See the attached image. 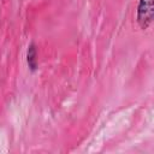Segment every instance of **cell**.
I'll return each mask as SVG.
<instances>
[{"instance_id": "6da1fadb", "label": "cell", "mask_w": 154, "mask_h": 154, "mask_svg": "<svg viewBox=\"0 0 154 154\" xmlns=\"http://www.w3.org/2000/svg\"><path fill=\"white\" fill-rule=\"evenodd\" d=\"M154 0H140L137 6V23L141 29L146 30L153 22Z\"/></svg>"}, {"instance_id": "7a4b0ae2", "label": "cell", "mask_w": 154, "mask_h": 154, "mask_svg": "<svg viewBox=\"0 0 154 154\" xmlns=\"http://www.w3.org/2000/svg\"><path fill=\"white\" fill-rule=\"evenodd\" d=\"M26 64L31 72L37 70V48L34 42H31L26 51Z\"/></svg>"}]
</instances>
